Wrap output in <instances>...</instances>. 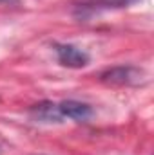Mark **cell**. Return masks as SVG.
Here are the masks:
<instances>
[{
	"label": "cell",
	"instance_id": "4",
	"mask_svg": "<svg viewBox=\"0 0 154 155\" xmlns=\"http://www.w3.org/2000/svg\"><path fill=\"white\" fill-rule=\"evenodd\" d=\"M58 112L62 121L64 119H71L76 123H85L93 117V108L91 105L83 103V101H76V99H65L58 103Z\"/></svg>",
	"mask_w": 154,
	"mask_h": 155
},
{
	"label": "cell",
	"instance_id": "3",
	"mask_svg": "<svg viewBox=\"0 0 154 155\" xmlns=\"http://www.w3.org/2000/svg\"><path fill=\"white\" fill-rule=\"evenodd\" d=\"M54 52L58 58V63L69 69H82L89 63V54L85 51H82L80 47L73 43H54Z\"/></svg>",
	"mask_w": 154,
	"mask_h": 155
},
{
	"label": "cell",
	"instance_id": "6",
	"mask_svg": "<svg viewBox=\"0 0 154 155\" xmlns=\"http://www.w3.org/2000/svg\"><path fill=\"white\" fill-rule=\"evenodd\" d=\"M0 4H4V5H18L20 0H0Z\"/></svg>",
	"mask_w": 154,
	"mask_h": 155
},
{
	"label": "cell",
	"instance_id": "2",
	"mask_svg": "<svg viewBox=\"0 0 154 155\" xmlns=\"http://www.w3.org/2000/svg\"><path fill=\"white\" fill-rule=\"evenodd\" d=\"M100 81L107 85H116V87H132L140 85L145 79V72L140 67L134 65H116L111 69H105L100 72Z\"/></svg>",
	"mask_w": 154,
	"mask_h": 155
},
{
	"label": "cell",
	"instance_id": "1",
	"mask_svg": "<svg viewBox=\"0 0 154 155\" xmlns=\"http://www.w3.org/2000/svg\"><path fill=\"white\" fill-rule=\"evenodd\" d=\"M134 2L138 0H73V15L80 20H87L105 11L129 7Z\"/></svg>",
	"mask_w": 154,
	"mask_h": 155
},
{
	"label": "cell",
	"instance_id": "5",
	"mask_svg": "<svg viewBox=\"0 0 154 155\" xmlns=\"http://www.w3.org/2000/svg\"><path fill=\"white\" fill-rule=\"evenodd\" d=\"M29 114L35 121L40 123H62V117L58 112V103L53 101H40L29 108Z\"/></svg>",
	"mask_w": 154,
	"mask_h": 155
}]
</instances>
